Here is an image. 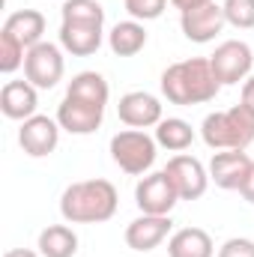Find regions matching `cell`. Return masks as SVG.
I'll return each mask as SVG.
<instances>
[{
    "label": "cell",
    "mask_w": 254,
    "mask_h": 257,
    "mask_svg": "<svg viewBox=\"0 0 254 257\" xmlns=\"http://www.w3.org/2000/svg\"><path fill=\"white\" fill-rule=\"evenodd\" d=\"M171 227H174L171 215H147V212H141L135 221H129L126 245L132 251H153L171 236Z\"/></svg>",
    "instance_id": "12"
},
{
    "label": "cell",
    "mask_w": 254,
    "mask_h": 257,
    "mask_svg": "<svg viewBox=\"0 0 254 257\" xmlns=\"http://www.w3.org/2000/svg\"><path fill=\"white\" fill-rule=\"evenodd\" d=\"M215 245L203 227H180L168 239V257H212Z\"/></svg>",
    "instance_id": "18"
},
{
    "label": "cell",
    "mask_w": 254,
    "mask_h": 257,
    "mask_svg": "<svg viewBox=\"0 0 254 257\" xmlns=\"http://www.w3.org/2000/svg\"><path fill=\"white\" fill-rule=\"evenodd\" d=\"M224 21L236 30H251L254 27V0H224Z\"/></svg>",
    "instance_id": "24"
},
{
    "label": "cell",
    "mask_w": 254,
    "mask_h": 257,
    "mask_svg": "<svg viewBox=\"0 0 254 257\" xmlns=\"http://www.w3.org/2000/svg\"><path fill=\"white\" fill-rule=\"evenodd\" d=\"M60 18L72 24H99L105 27V9L99 0H63Z\"/></svg>",
    "instance_id": "23"
},
{
    "label": "cell",
    "mask_w": 254,
    "mask_h": 257,
    "mask_svg": "<svg viewBox=\"0 0 254 257\" xmlns=\"http://www.w3.org/2000/svg\"><path fill=\"white\" fill-rule=\"evenodd\" d=\"M239 102L254 111V75H248V78L242 81V99H239Z\"/></svg>",
    "instance_id": "28"
},
{
    "label": "cell",
    "mask_w": 254,
    "mask_h": 257,
    "mask_svg": "<svg viewBox=\"0 0 254 257\" xmlns=\"http://www.w3.org/2000/svg\"><path fill=\"white\" fill-rule=\"evenodd\" d=\"M224 9L221 3L209 0L203 6H194L189 12H180V27H183V36L189 42H197V45H206L212 42L221 30H224Z\"/></svg>",
    "instance_id": "9"
},
{
    "label": "cell",
    "mask_w": 254,
    "mask_h": 257,
    "mask_svg": "<svg viewBox=\"0 0 254 257\" xmlns=\"http://www.w3.org/2000/svg\"><path fill=\"white\" fill-rule=\"evenodd\" d=\"M18 144L27 156L33 159H45L57 150L60 144V123L45 117V114H33L30 120H24L18 128Z\"/></svg>",
    "instance_id": "10"
},
{
    "label": "cell",
    "mask_w": 254,
    "mask_h": 257,
    "mask_svg": "<svg viewBox=\"0 0 254 257\" xmlns=\"http://www.w3.org/2000/svg\"><path fill=\"white\" fill-rule=\"evenodd\" d=\"M102 117H105V108L102 105H90V102H81V99L66 96L63 102L57 105V117L54 120L69 135H93L96 128L102 126Z\"/></svg>",
    "instance_id": "14"
},
{
    "label": "cell",
    "mask_w": 254,
    "mask_h": 257,
    "mask_svg": "<svg viewBox=\"0 0 254 257\" xmlns=\"http://www.w3.org/2000/svg\"><path fill=\"white\" fill-rule=\"evenodd\" d=\"M200 138L209 150H245L254 141V111L239 102L227 111L206 114L200 123Z\"/></svg>",
    "instance_id": "3"
},
{
    "label": "cell",
    "mask_w": 254,
    "mask_h": 257,
    "mask_svg": "<svg viewBox=\"0 0 254 257\" xmlns=\"http://www.w3.org/2000/svg\"><path fill=\"white\" fill-rule=\"evenodd\" d=\"M66 72V63H63V51L60 45L54 42H39L27 51L24 57V78L36 87V90H51L60 84Z\"/></svg>",
    "instance_id": "5"
},
{
    "label": "cell",
    "mask_w": 254,
    "mask_h": 257,
    "mask_svg": "<svg viewBox=\"0 0 254 257\" xmlns=\"http://www.w3.org/2000/svg\"><path fill=\"white\" fill-rule=\"evenodd\" d=\"M212 63V72L218 78V84H239L251 75V66H254V51L248 42L242 39H227L215 48V54L209 57Z\"/></svg>",
    "instance_id": "6"
},
{
    "label": "cell",
    "mask_w": 254,
    "mask_h": 257,
    "mask_svg": "<svg viewBox=\"0 0 254 257\" xmlns=\"http://www.w3.org/2000/svg\"><path fill=\"white\" fill-rule=\"evenodd\" d=\"M42 257H75L78 254V233L69 224H48L36 242Z\"/></svg>",
    "instance_id": "20"
},
{
    "label": "cell",
    "mask_w": 254,
    "mask_h": 257,
    "mask_svg": "<svg viewBox=\"0 0 254 257\" xmlns=\"http://www.w3.org/2000/svg\"><path fill=\"white\" fill-rule=\"evenodd\" d=\"M221 84L212 72L209 57H191L171 63L162 72V93L174 105H203L218 96Z\"/></svg>",
    "instance_id": "1"
},
{
    "label": "cell",
    "mask_w": 254,
    "mask_h": 257,
    "mask_svg": "<svg viewBox=\"0 0 254 257\" xmlns=\"http://www.w3.org/2000/svg\"><path fill=\"white\" fill-rule=\"evenodd\" d=\"M39 108V90L24 78V81H6L0 90V111L9 120H30Z\"/></svg>",
    "instance_id": "15"
},
{
    "label": "cell",
    "mask_w": 254,
    "mask_h": 257,
    "mask_svg": "<svg viewBox=\"0 0 254 257\" xmlns=\"http://www.w3.org/2000/svg\"><path fill=\"white\" fill-rule=\"evenodd\" d=\"M117 114H120V123H126L129 128H150L165 120L162 117V102L147 90L126 93L117 105Z\"/></svg>",
    "instance_id": "13"
},
{
    "label": "cell",
    "mask_w": 254,
    "mask_h": 257,
    "mask_svg": "<svg viewBox=\"0 0 254 257\" xmlns=\"http://www.w3.org/2000/svg\"><path fill=\"white\" fill-rule=\"evenodd\" d=\"M159 156V144L153 135H147L144 128H123L111 138V159L120 171H126L132 177H144Z\"/></svg>",
    "instance_id": "4"
},
{
    "label": "cell",
    "mask_w": 254,
    "mask_h": 257,
    "mask_svg": "<svg viewBox=\"0 0 254 257\" xmlns=\"http://www.w3.org/2000/svg\"><path fill=\"white\" fill-rule=\"evenodd\" d=\"M66 96L105 108V105H108V96H111V87H108V81H105L99 72H78V75L69 81Z\"/></svg>",
    "instance_id": "21"
},
{
    "label": "cell",
    "mask_w": 254,
    "mask_h": 257,
    "mask_svg": "<svg viewBox=\"0 0 254 257\" xmlns=\"http://www.w3.org/2000/svg\"><path fill=\"white\" fill-rule=\"evenodd\" d=\"M135 203L147 215H171V209L180 203V194L165 171H156L135 186Z\"/></svg>",
    "instance_id": "8"
},
{
    "label": "cell",
    "mask_w": 254,
    "mask_h": 257,
    "mask_svg": "<svg viewBox=\"0 0 254 257\" xmlns=\"http://www.w3.org/2000/svg\"><path fill=\"white\" fill-rule=\"evenodd\" d=\"M239 194L248 203H254V165H251V171H248V177H245V183H242V189H239Z\"/></svg>",
    "instance_id": "29"
},
{
    "label": "cell",
    "mask_w": 254,
    "mask_h": 257,
    "mask_svg": "<svg viewBox=\"0 0 254 257\" xmlns=\"http://www.w3.org/2000/svg\"><path fill=\"white\" fill-rule=\"evenodd\" d=\"M0 33H6L9 39H15L21 48H33V45H39V42H45L42 36H45V15L39 12V9H18V12H12L6 21H3V30Z\"/></svg>",
    "instance_id": "16"
},
{
    "label": "cell",
    "mask_w": 254,
    "mask_h": 257,
    "mask_svg": "<svg viewBox=\"0 0 254 257\" xmlns=\"http://www.w3.org/2000/svg\"><path fill=\"white\" fill-rule=\"evenodd\" d=\"M168 9V0H126V12L135 21H156Z\"/></svg>",
    "instance_id": "26"
},
{
    "label": "cell",
    "mask_w": 254,
    "mask_h": 257,
    "mask_svg": "<svg viewBox=\"0 0 254 257\" xmlns=\"http://www.w3.org/2000/svg\"><path fill=\"white\" fill-rule=\"evenodd\" d=\"M218 257H254V239L230 236V239L218 248Z\"/></svg>",
    "instance_id": "27"
},
{
    "label": "cell",
    "mask_w": 254,
    "mask_h": 257,
    "mask_svg": "<svg viewBox=\"0 0 254 257\" xmlns=\"http://www.w3.org/2000/svg\"><path fill=\"white\" fill-rule=\"evenodd\" d=\"M254 159L245 150H218L209 162V180L224 192H239Z\"/></svg>",
    "instance_id": "11"
},
{
    "label": "cell",
    "mask_w": 254,
    "mask_h": 257,
    "mask_svg": "<svg viewBox=\"0 0 254 257\" xmlns=\"http://www.w3.org/2000/svg\"><path fill=\"white\" fill-rule=\"evenodd\" d=\"M24 57H27V48H21L15 39H9L6 33H0V72L12 75L15 69L24 66Z\"/></svg>",
    "instance_id": "25"
},
{
    "label": "cell",
    "mask_w": 254,
    "mask_h": 257,
    "mask_svg": "<svg viewBox=\"0 0 254 257\" xmlns=\"http://www.w3.org/2000/svg\"><path fill=\"white\" fill-rule=\"evenodd\" d=\"M3 257H42V254H36V251H30V248H9Z\"/></svg>",
    "instance_id": "31"
},
{
    "label": "cell",
    "mask_w": 254,
    "mask_h": 257,
    "mask_svg": "<svg viewBox=\"0 0 254 257\" xmlns=\"http://www.w3.org/2000/svg\"><path fill=\"white\" fill-rule=\"evenodd\" d=\"M108 45H111V51L117 57H135V54H141L144 45H147V27H144V21H135V18L117 21L111 27V33H108Z\"/></svg>",
    "instance_id": "19"
},
{
    "label": "cell",
    "mask_w": 254,
    "mask_h": 257,
    "mask_svg": "<svg viewBox=\"0 0 254 257\" xmlns=\"http://www.w3.org/2000/svg\"><path fill=\"white\" fill-rule=\"evenodd\" d=\"M102 27L99 24H72V21H60V48L75 54V57H90L102 48Z\"/></svg>",
    "instance_id": "17"
},
{
    "label": "cell",
    "mask_w": 254,
    "mask_h": 257,
    "mask_svg": "<svg viewBox=\"0 0 254 257\" xmlns=\"http://www.w3.org/2000/svg\"><path fill=\"white\" fill-rule=\"evenodd\" d=\"M180 12H189V9H194V6H203V3H209V0H171Z\"/></svg>",
    "instance_id": "30"
},
{
    "label": "cell",
    "mask_w": 254,
    "mask_h": 257,
    "mask_svg": "<svg viewBox=\"0 0 254 257\" xmlns=\"http://www.w3.org/2000/svg\"><path fill=\"white\" fill-rule=\"evenodd\" d=\"M191 141H194V128H191V123L180 120V117H168V120H162L156 126V144L171 150V153L189 150Z\"/></svg>",
    "instance_id": "22"
},
{
    "label": "cell",
    "mask_w": 254,
    "mask_h": 257,
    "mask_svg": "<svg viewBox=\"0 0 254 257\" xmlns=\"http://www.w3.org/2000/svg\"><path fill=\"white\" fill-rule=\"evenodd\" d=\"M165 174L168 180L174 183V189L180 194V200H197L206 194V186H209V168H203L200 159L194 156H174L168 165H165Z\"/></svg>",
    "instance_id": "7"
},
{
    "label": "cell",
    "mask_w": 254,
    "mask_h": 257,
    "mask_svg": "<svg viewBox=\"0 0 254 257\" xmlns=\"http://www.w3.org/2000/svg\"><path fill=\"white\" fill-rule=\"evenodd\" d=\"M120 206L117 186L108 180H81L60 194V215L69 224H102Z\"/></svg>",
    "instance_id": "2"
}]
</instances>
